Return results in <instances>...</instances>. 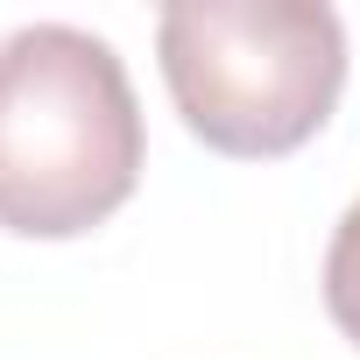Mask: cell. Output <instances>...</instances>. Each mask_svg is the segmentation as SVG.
<instances>
[{"instance_id":"obj_1","label":"cell","mask_w":360,"mask_h":360,"mask_svg":"<svg viewBox=\"0 0 360 360\" xmlns=\"http://www.w3.org/2000/svg\"><path fill=\"white\" fill-rule=\"evenodd\" d=\"M141 184V106L106 36L22 22L0 36V226L71 240Z\"/></svg>"},{"instance_id":"obj_2","label":"cell","mask_w":360,"mask_h":360,"mask_svg":"<svg viewBox=\"0 0 360 360\" xmlns=\"http://www.w3.org/2000/svg\"><path fill=\"white\" fill-rule=\"evenodd\" d=\"M155 57L184 127L219 155H290L346 92V22L325 0H169Z\"/></svg>"},{"instance_id":"obj_3","label":"cell","mask_w":360,"mask_h":360,"mask_svg":"<svg viewBox=\"0 0 360 360\" xmlns=\"http://www.w3.org/2000/svg\"><path fill=\"white\" fill-rule=\"evenodd\" d=\"M325 311L360 346V198L346 205V219L332 226V248H325Z\"/></svg>"}]
</instances>
